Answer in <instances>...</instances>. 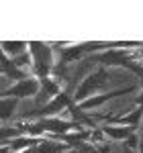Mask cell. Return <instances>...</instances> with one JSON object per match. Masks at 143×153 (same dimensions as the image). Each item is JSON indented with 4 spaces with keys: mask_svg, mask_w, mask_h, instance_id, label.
<instances>
[{
    "mask_svg": "<svg viewBox=\"0 0 143 153\" xmlns=\"http://www.w3.org/2000/svg\"><path fill=\"white\" fill-rule=\"evenodd\" d=\"M41 139H37V137H29V135H23V137H16V139H12V141H6L2 143V153H21V151H27V149H31V147H35L39 145Z\"/></svg>",
    "mask_w": 143,
    "mask_h": 153,
    "instance_id": "30bf717a",
    "label": "cell"
},
{
    "mask_svg": "<svg viewBox=\"0 0 143 153\" xmlns=\"http://www.w3.org/2000/svg\"><path fill=\"white\" fill-rule=\"evenodd\" d=\"M107 76H108V68H102V65H98L94 71H90L82 80V84L78 86V90L74 94V104H82L84 100H88V98L94 96L96 90L104 88L107 82H108Z\"/></svg>",
    "mask_w": 143,
    "mask_h": 153,
    "instance_id": "3957f363",
    "label": "cell"
},
{
    "mask_svg": "<svg viewBox=\"0 0 143 153\" xmlns=\"http://www.w3.org/2000/svg\"><path fill=\"white\" fill-rule=\"evenodd\" d=\"M63 90H61V82L57 78H45V80H41V90H39V96H37V104L45 106L47 102H51L55 96H60Z\"/></svg>",
    "mask_w": 143,
    "mask_h": 153,
    "instance_id": "ba28073f",
    "label": "cell"
},
{
    "mask_svg": "<svg viewBox=\"0 0 143 153\" xmlns=\"http://www.w3.org/2000/svg\"><path fill=\"white\" fill-rule=\"evenodd\" d=\"M74 106V94H70L68 90H63L60 96H55L51 102H47L45 106L37 108V110H31L27 112L25 118H31V120H39V118H53V117H60L61 110H70Z\"/></svg>",
    "mask_w": 143,
    "mask_h": 153,
    "instance_id": "277c9868",
    "label": "cell"
},
{
    "mask_svg": "<svg viewBox=\"0 0 143 153\" xmlns=\"http://www.w3.org/2000/svg\"><path fill=\"white\" fill-rule=\"evenodd\" d=\"M137 90V86H129V88H119V90H112V92H107V94H94L92 98H88V100H84L82 104H76L80 110H94V108H100L102 104H107L108 100H112V98H119L123 94H131Z\"/></svg>",
    "mask_w": 143,
    "mask_h": 153,
    "instance_id": "52a82bcc",
    "label": "cell"
},
{
    "mask_svg": "<svg viewBox=\"0 0 143 153\" xmlns=\"http://www.w3.org/2000/svg\"><path fill=\"white\" fill-rule=\"evenodd\" d=\"M139 153H143V133H141V137H139Z\"/></svg>",
    "mask_w": 143,
    "mask_h": 153,
    "instance_id": "2e32d148",
    "label": "cell"
},
{
    "mask_svg": "<svg viewBox=\"0 0 143 153\" xmlns=\"http://www.w3.org/2000/svg\"><path fill=\"white\" fill-rule=\"evenodd\" d=\"M49 43L43 41H29V55H31V71L39 80L51 78V74L55 71V57Z\"/></svg>",
    "mask_w": 143,
    "mask_h": 153,
    "instance_id": "7a4b0ae2",
    "label": "cell"
},
{
    "mask_svg": "<svg viewBox=\"0 0 143 153\" xmlns=\"http://www.w3.org/2000/svg\"><path fill=\"white\" fill-rule=\"evenodd\" d=\"M119 45H123V43H117V47L107 49L102 53H96L94 59L98 61V65H102V68H110V65L127 68L133 74H137L143 84V68H141V61H139V53L131 51L129 47H119Z\"/></svg>",
    "mask_w": 143,
    "mask_h": 153,
    "instance_id": "6da1fadb",
    "label": "cell"
},
{
    "mask_svg": "<svg viewBox=\"0 0 143 153\" xmlns=\"http://www.w3.org/2000/svg\"><path fill=\"white\" fill-rule=\"evenodd\" d=\"M123 153H139V151H135V149H129V147H123Z\"/></svg>",
    "mask_w": 143,
    "mask_h": 153,
    "instance_id": "e0dca14e",
    "label": "cell"
},
{
    "mask_svg": "<svg viewBox=\"0 0 143 153\" xmlns=\"http://www.w3.org/2000/svg\"><path fill=\"white\" fill-rule=\"evenodd\" d=\"M102 133L107 135L108 139H112V141H121L125 143L129 137H133L137 131L133 129V127H121V125H104L102 127Z\"/></svg>",
    "mask_w": 143,
    "mask_h": 153,
    "instance_id": "7c38bea8",
    "label": "cell"
},
{
    "mask_svg": "<svg viewBox=\"0 0 143 153\" xmlns=\"http://www.w3.org/2000/svg\"><path fill=\"white\" fill-rule=\"evenodd\" d=\"M141 118H143V104H137V108L129 112V114H123V117H108V125H121V127H133L137 131L141 127Z\"/></svg>",
    "mask_w": 143,
    "mask_h": 153,
    "instance_id": "9c48e42d",
    "label": "cell"
},
{
    "mask_svg": "<svg viewBox=\"0 0 143 153\" xmlns=\"http://www.w3.org/2000/svg\"><path fill=\"white\" fill-rule=\"evenodd\" d=\"M72 149H78V147H72L70 143H63L60 139H41L33 153H68Z\"/></svg>",
    "mask_w": 143,
    "mask_h": 153,
    "instance_id": "8fae6325",
    "label": "cell"
},
{
    "mask_svg": "<svg viewBox=\"0 0 143 153\" xmlns=\"http://www.w3.org/2000/svg\"><path fill=\"white\" fill-rule=\"evenodd\" d=\"M2 51L6 57H21L29 53V43L27 41H2Z\"/></svg>",
    "mask_w": 143,
    "mask_h": 153,
    "instance_id": "5bb4252c",
    "label": "cell"
},
{
    "mask_svg": "<svg viewBox=\"0 0 143 153\" xmlns=\"http://www.w3.org/2000/svg\"><path fill=\"white\" fill-rule=\"evenodd\" d=\"M16 106H19L16 98H2V120H8L16 110Z\"/></svg>",
    "mask_w": 143,
    "mask_h": 153,
    "instance_id": "9a60e30c",
    "label": "cell"
},
{
    "mask_svg": "<svg viewBox=\"0 0 143 153\" xmlns=\"http://www.w3.org/2000/svg\"><path fill=\"white\" fill-rule=\"evenodd\" d=\"M2 76H4V78H10L14 82H23L27 78H31V76H27V71L21 70V68H19L10 57H6V55L2 59Z\"/></svg>",
    "mask_w": 143,
    "mask_h": 153,
    "instance_id": "4fadbf2b",
    "label": "cell"
},
{
    "mask_svg": "<svg viewBox=\"0 0 143 153\" xmlns=\"http://www.w3.org/2000/svg\"><path fill=\"white\" fill-rule=\"evenodd\" d=\"M41 90V80L31 76L23 82H14L10 88H6L2 92V98H16V100H23V98H37Z\"/></svg>",
    "mask_w": 143,
    "mask_h": 153,
    "instance_id": "8992f818",
    "label": "cell"
},
{
    "mask_svg": "<svg viewBox=\"0 0 143 153\" xmlns=\"http://www.w3.org/2000/svg\"><path fill=\"white\" fill-rule=\"evenodd\" d=\"M117 47V43H78V45H66L60 49V63H72L78 59L86 57L94 51H107V49Z\"/></svg>",
    "mask_w": 143,
    "mask_h": 153,
    "instance_id": "5b68a950",
    "label": "cell"
}]
</instances>
